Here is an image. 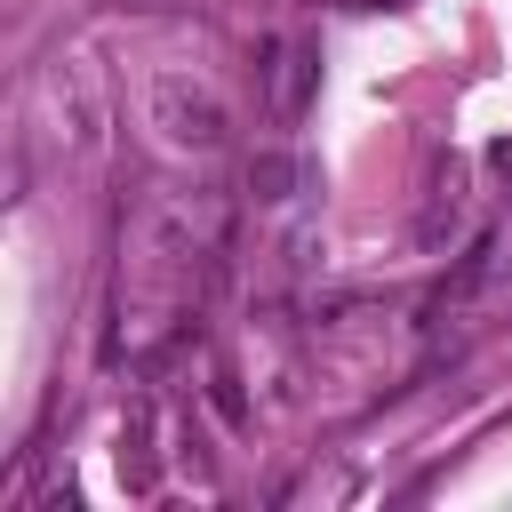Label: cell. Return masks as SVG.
I'll return each mask as SVG.
<instances>
[{"label":"cell","mask_w":512,"mask_h":512,"mask_svg":"<svg viewBox=\"0 0 512 512\" xmlns=\"http://www.w3.org/2000/svg\"><path fill=\"white\" fill-rule=\"evenodd\" d=\"M56 104L72 112V136H80V144H96V96H88V72H80L72 56L56 64Z\"/></svg>","instance_id":"2"},{"label":"cell","mask_w":512,"mask_h":512,"mask_svg":"<svg viewBox=\"0 0 512 512\" xmlns=\"http://www.w3.org/2000/svg\"><path fill=\"white\" fill-rule=\"evenodd\" d=\"M152 120L168 128V144H224V104L208 96V88H192V80H176V72H160L152 80Z\"/></svg>","instance_id":"1"},{"label":"cell","mask_w":512,"mask_h":512,"mask_svg":"<svg viewBox=\"0 0 512 512\" xmlns=\"http://www.w3.org/2000/svg\"><path fill=\"white\" fill-rule=\"evenodd\" d=\"M488 160H496V168H504V176H512V144H496V152H488Z\"/></svg>","instance_id":"5"},{"label":"cell","mask_w":512,"mask_h":512,"mask_svg":"<svg viewBox=\"0 0 512 512\" xmlns=\"http://www.w3.org/2000/svg\"><path fill=\"white\" fill-rule=\"evenodd\" d=\"M288 184H296V160L288 152H256L248 160V192L256 200H288Z\"/></svg>","instance_id":"3"},{"label":"cell","mask_w":512,"mask_h":512,"mask_svg":"<svg viewBox=\"0 0 512 512\" xmlns=\"http://www.w3.org/2000/svg\"><path fill=\"white\" fill-rule=\"evenodd\" d=\"M312 72H320V56H312V48H296V72H288V88H280V112H304V96H312Z\"/></svg>","instance_id":"4"}]
</instances>
